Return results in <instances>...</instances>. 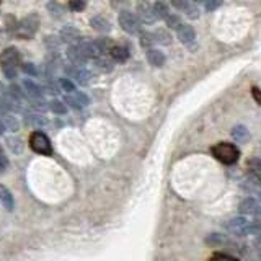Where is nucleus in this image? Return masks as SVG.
I'll use <instances>...</instances> for the list:
<instances>
[{"label": "nucleus", "mask_w": 261, "mask_h": 261, "mask_svg": "<svg viewBox=\"0 0 261 261\" xmlns=\"http://www.w3.org/2000/svg\"><path fill=\"white\" fill-rule=\"evenodd\" d=\"M209 261H240V260L232 256V254H227V253H214Z\"/></svg>", "instance_id": "7c9ffc66"}, {"label": "nucleus", "mask_w": 261, "mask_h": 261, "mask_svg": "<svg viewBox=\"0 0 261 261\" xmlns=\"http://www.w3.org/2000/svg\"><path fill=\"white\" fill-rule=\"evenodd\" d=\"M5 132V124H4V121L0 120V136H2Z\"/></svg>", "instance_id": "a19ab883"}, {"label": "nucleus", "mask_w": 261, "mask_h": 261, "mask_svg": "<svg viewBox=\"0 0 261 261\" xmlns=\"http://www.w3.org/2000/svg\"><path fill=\"white\" fill-rule=\"evenodd\" d=\"M252 95L254 98V102H256L260 106H261V90L258 88V86H253V88H252Z\"/></svg>", "instance_id": "ea45409f"}, {"label": "nucleus", "mask_w": 261, "mask_h": 261, "mask_svg": "<svg viewBox=\"0 0 261 261\" xmlns=\"http://www.w3.org/2000/svg\"><path fill=\"white\" fill-rule=\"evenodd\" d=\"M67 58H69V60L72 62L74 66L77 67H82L84 64L88 59H86V56L84 54L82 48H80L78 44L77 46H70L69 49H67Z\"/></svg>", "instance_id": "ddd939ff"}, {"label": "nucleus", "mask_w": 261, "mask_h": 261, "mask_svg": "<svg viewBox=\"0 0 261 261\" xmlns=\"http://www.w3.org/2000/svg\"><path fill=\"white\" fill-rule=\"evenodd\" d=\"M212 155L219 162H222V164L234 165L235 162L238 160L240 152L234 144H228V142H219V144H216L212 147Z\"/></svg>", "instance_id": "f03ea898"}, {"label": "nucleus", "mask_w": 261, "mask_h": 261, "mask_svg": "<svg viewBox=\"0 0 261 261\" xmlns=\"http://www.w3.org/2000/svg\"><path fill=\"white\" fill-rule=\"evenodd\" d=\"M5 113H10L8 108H7V100H5V95L0 93V114H5Z\"/></svg>", "instance_id": "4c0bfd02"}, {"label": "nucleus", "mask_w": 261, "mask_h": 261, "mask_svg": "<svg viewBox=\"0 0 261 261\" xmlns=\"http://www.w3.org/2000/svg\"><path fill=\"white\" fill-rule=\"evenodd\" d=\"M0 64H2L4 76L14 80L18 76V64H20V52L15 48H7L0 54Z\"/></svg>", "instance_id": "f257e3e1"}, {"label": "nucleus", "mask_w": 261, "mask_h": 261, "mask_svg": "<svg viewBox=\"0 0 261 261\" xmlns=\"http://www.w3.org/2000/svg\"><path fill=\"white\" fill-rule=\"evenodd\" d=\"M23 70L26 72V74H30V76H38V69H36L33 64H24L23 66Z\"/></svg>", "instance_id": "58836bf2"}, {"label": "nucleus", "mask_w": 261, "mask_h": 261, "mask_svg": "<svg viewBox=\"0 0 261 261\" xmlns=\"http://www.w3.org/2000/svg\"><path fill=\"white\" fill-rule=\"evenodd\" d=\"M245 235H261V220H248L240 237H245Z\"/></svg>", "instance_id": "6ab92c4d"}, {"label": "nucleus", "mask_w": 261, "mask_h": 261, "mask_svg": "<svg viewBox=\"0 0 261 261\" xmlns=\"http://www.w3.org/2000/svg\"><path fill=\"white\" fill-rule=\"evenodd\" d=\"M64 103L69 104V106L74 110H82L90 104V98L82 92H76V93H72V95H67L64 98Z\"/></svg>", "instance_id": "6e6552de"}, {"label": "nucleus", "mask_w": 261, "mask_h": 261, "mask_svg": "<svg viewBox=\"0 0 261 261\" xmlns=\"http://www.w3.org/2000/svg\"><path fill=\"white\" fill-rule=\"evenodd\" d=\"M48 10H49V14H51L52 16H56V18H59V16L64 15V8H62L58 2H49L48 4Z\"/></svg>", "instance_id": "c756f323"}, {"label": "nucleus", "mask_w": 261, "mask_h": 261, "mask_svg": "<svg viewBox=\"0 0 261 261\" xmlns=\"http://www.w3.org/2000/svg\"><path fill=\"white\" fill-rule=\"evenodd\" d=\"M60 40L67 42V44H70V46H77L80 44V40H82V36H80V31L77 28H74V26H64L60 30Z\"/></svg>", "instance_id": "9b49d317"}, {"label": "nucleus", "mask_w": 261, "mask_h": 261, "mask_svg": "<svg viewBox=\"0 0 261 261\" xmlns=\"http://www.w3.org/2000/svg\"><path fill=\"white\" fill-rule=\"evenodd\" d=\"M140 44L144 46V48H148V46H152L154 44V38H152V34L150 33H140ZM150 49V48H148Z\"/></svg>", "instance_id": "c9c22d12"}, {"label": "nucleus", "mask_w": 261, "mask_h": 261, "mask_svg": "<svg viewBox=\"0 0 261 261\" xmlns=\"http://www.w3.org/2000/svg\"><path fill=\"white\" fill-rule=\"evenodd\" d=\"M95 64H96L98 69L103 70V72L113 70V59L106 58V56H102V58H98V59L95 60Z\"/></svg>", "instance_id": "a878e982"}, {"label": "nucleus", "mask_w": 261, "mask_h": 261, "mask_svg": "<svg viewBox=\"0 0 261 261\" xmlns=\"http://www.w3.org/2000/svg\"><path fill=\"white\" fill-rule=\"evenodd\" d=\"M166 24H168V28H172V30H178L180 26H182V24H183V22L182 20H180V16H176V15H170L168 18H166Z\"/></svg>", "instance_id": "2f4dec72"}, {"label": "nucleus", "mask_w": 261, "mask_h": 261, "mask_svg": "<svg viewBox=\"0 0 261 261\" xmlns=\"http://www.w3.org/2000/svg\"><path fill=\"white\" fill-rule=\"evenodd\" d=\"M110 56H111V59L116 62H126L129 59V51L124 46H114L111 49Z\"/></svg>", "instance_id": "aec40b11"}, {"label": "nucleus", "mask_w": 261, "mask_h": 261, "mask_svg": "<svg viewBox=\"0 0 261 261\" xmlns=\"http://www.w3.org/2000/svg\"><path fill=\"white\" fill-rule=\"evenodd\" d=\"M7 146H8V148L14 154H22V150H23V142L18 139V138H8L7 139Z\"/></svg>", "instance_id": "c85d7f7f"}, {"label": "nucleus", "mask_w": 261, "mask_h": 261, "mask_svg": "<svg viewBox=\"0 0 261 261\" xmlns=\"http://www.w3.org/2000/svg\"><path fill=\"white\" fill-rule=\"evenodd\" d=\"M248 166H250L252 173H254V175H261V158H250L248 160Z\"/></svg>", "instance_id": "473e14b6"}, {"label": "nucleus", "mask_w": 261, "mask_h": 261, "mask_svg": "<svg viewBox=\"0 0 261 261\" xmlns=\"http://www.w3.org/2000/svg\"><path fill=\"white\" fill-rule=\"evenodd\" d=\"M30 147L31 150L40 154V155H52V146H51V140L49 138L41 132V130H34V132H31L30 136Z\"/></svg>", "instance_id": "20e7f679"}, {"label": "nucleus", "mask_w": 261, "mask_h": 261, "mask_svg": "<svg viewBox=\"0 0 261 261\" xmlns=\"http://www.w3.org/2000/svg\"><path fill=\"white\" fill-rule=\"evenodd\" d=\"M7 166H8V158H7V155L4 154L2 147H0V172H5Z\"/></svg>", "instance_id": "e433bc0d"}, {"label": "nucleus", "mask_w": 261, "mask_h": 261, "mask_svg": "<svg viewBox=\"0 0 261 261\" xmlns=\"http://www.w3.org/2000/svg\"><path fill=\"white\" fill-rule=\"evenodd\" d=\"M147 60L152 67H162L165 64V54L160 51V49H147Z\"/></svg>", "instance_id": "dca6fc26"}, {"label": "nucleus", "mask_w": 261, "mask_h": 261, "mask_svg": "<svg viewBox=\"0 0 261 261\" xmlns=\"http://www.w3.org/2000/svg\"><path fill=\"white\" fill-rule=\"evenodd\" d=\"M24 121H26V124H30V126H33V128H44L48 124L46 118L40 116V114H26L24 116Z\"/></svg>", "instance_id": "412c9836"}, {"label": "nucleus", "mask_w": 261, "mask_h": 261, "mask_svg": "<svg viewBox=\"0 0 261 261\" xmlns=\"http://www.w3.org/2000/svg\"><path fill=\"white\" fill-rule=\"evenodd\" d=\"M90 24H92L93 30L100 31V33H110V31H111V23H110L108 18H104L103 15L93 16L90 20Z\"/></svg>", "instance_id": "f3484780"}, {"label": "nucleus", "mask_w": 261, "mask_h": 261, "mask_svg": "<svg viewBox=\"0 0 261 261\" xmlns=\"http://www.w3.org/2000/svg\"><path fill=\"white\" fill-rule=\"evenodd\" d=\"M85 7H86V2H84V0H72V2H69V8L72 12H82Z\"/></svg>", "instance_id": "72a5a7b5"}, {"label": "nucleus", "mask_w": 261, "mask_h": 261, "mask_svg": "<svg viewBox=\"0 0 261 261\" xmlns=\"http://www.w3.org/2000/svg\"><path fill=\"white\" fill-rule=\"evenodd\" d=\"M40 28V16L31 14L28 16H24L23 20L16 24V36L22 40H30L36 34V31Z\"/></svg>", "instance_id": "7ed1b4c3"}, {"label": "nucleus", "mask_w": 261, "mask_h": 261, "mask_svg": "<svg viewBox=\"0 0 261 261\" xmlns=\"http://www.w3.org/2000/svg\"><path fill=\"white\" fill-rule=\"evenodd\" d=\"M154 12L155 15H157V18H160V20H166L172 14L168 10V5H166L165 2H155L154 4Z\"/></svg>", "instance_id": "4be33fe9"}, {"label": "nucleus", "mask_w": 261, "mask_h": 261, "mask_svg": "<svg viewBox=\"0 0 261 261\" xmlns=\"http://www.w3.org/2000/svg\"><path fill=\"white\" fill-rule=\"evenodd\" d=\"M260 209H261L260 201L254 200V198H246V200H244L238 204V210L242 214H253L254 216Z\"/></svg>", "instance_id": "2eb2a0df"}, {"label": "nucleus", "mask_w": 261, "mask_h": 261, "mask_svg": "<svg viewBox=\"0 0 261 261\" xmlns=\"http://www.w3.org/2000/svg\"><path fill=\"white\" fill-rule=\"evenodd\" d=\"M260 261H261V254H260Z\"/></svg>", "instance_id": "37998d69"}, {"label": "nucleus", "mask_w": 261, "mask_h": 261, "mask_svg": "<svg viewBox=\"0 0 261 261\" xmlns=\"http://www.w3.org/2000/svg\"><path fill=\"white\" fill-rule=\"evenodd\" d=\"M246 219L245 217H234V219L224 222V228H226L227 232L230 234H235V235H242V230H244V227L246 226Z\"/></svg>", "instance_id": "4468645a"}, {"label": "nucleus", "mask_w": 261, "mask_h": 261, "mask_svg": "<svg viewBox=\"0 0 261 261\" xmlns=\"http://www.w3.org/2000/svg\"><path fill=\"white\" fill-rule=\"evenodd\" d=\"M23 88L30 100H42V98H44V95H42V86L34 84L33 80H30V78L23 80Z\"/></svg>", "instance_id": "f8f14e48"}, {"label": "nucleus", "mask_w": 261, "mask_h": 261, "mask_svg": "<svg viewBox=\"0 0 261 261\" xmlns=\"http://www.w3.org/2000/svg\"><path fill=\"white\" fill-rule=\"evenodd\" d=\"M254 216H256V217H258V219H261V209H260V210H258V212H256V214H254Z\"/></svg>", "instance_id": "79ce46f5"}, {"label": "nucleus", "mask_w": 261, "mask_h": 261, "mask_svg": "<svg viewBox=\"0 0 261 261\" xmlns=\"http://www.w3.org/2000/svg\"><path fill=\"white\" fill-rule=\"evenodd\" d=\"M58 84H59V88L60 90H64L67 95H72V93H76V84L72 82L70 78H67V77H62L58 80Z\"/></svg>", "instance_id": "b1692460"}, {"label": "nucleus", "mask_w": 261, "mask_h": 261, "mask_svg": "<svg viewBox=\"0 0 261 261\" xmlns=\"http://www.w3.org/2000/svg\"><path fill=\"white\" fill-rule=\"evenodd\" d=\"M49 110L56 114H66L67 113V104L60 100H51L49 102Z\"/></svg>", "instance_id": "cd10ccee"}, {"label": "nucleus", "mask_w": 261, "mask_h": 261, "mask_svg": "<svg viewBox=\"0 0 261 261\" xmlns=\"http://www.w3.org/2000/svg\"><path fill=\"white\" fill-rule=\"evenodd\" d=\"M64 72L67 74V77H70L76 80L77 84L80 85H88L90 80H92V74L84 69V67H77V66H66L64 67Z\"/></svg>", "instance_id": "423d86ee"}, {"label": "nucleus", "mask_w": 261, "mask_h": 261, "mask_svg": "<svg viewBox=\"0 0 261 261\" xmlns=\"http://www.w3.org/2000/svg\"><path fill=\"white\" fill-rule=\"evenodd\" d=\"M138 14L142 23L146 24H154L157 22V15L154 12V4H148V2H140L138 5Z\"/></svg>", "instance_id": "0eeeda50"}, {"label": "nucleus", "mask_w": 261, "mask_h": 261, "mask_svg": "<svg viewBox=\"0 0 261 261\" xmlns=\"http://www.w3.org/2000/svg\"><path fill=\"white\" fill-rule=\"evenodd\" d=\"M0 202H2V206L7 210H14V206H15L14 194H12L10 190L4 184H0Z\"/></svg>", "instance_id": "a211bd4d"}, {"label": "nucleus", "mask_w": 261, "mask_h": 261, "mask_svg": "<svg viewBox=\"0 0 261 261\" xmlns=\"http://www.w3.org/2000/svg\"><path fill=\"white\" fill-rule=\"evenodd\" d=\"M154 42H160V44H170L172 42V36L164 30H157L155 33H152Z\"/></svg>", "instance_id": "393cba45"}, {"label": "nucleus", "mask_w": 261, "mask_h": 261, "mask_svg": "<svg viewBox=\"0 0 261 261\" xmlns=\"http://www.w3.org/2000/svg\"><path fill=\"white\" fill-rule=\"evenodd\" d=\"M118 22H120L121 28L129 34H140L142 33V26H140L139 18L136 16L132 12L122 10L120 14V16H118Z\"/></svg>", "instance_id": "39448f33"}, {"label": "nucleus", "mask_w": 261, "mask_h": 261, "mask_svg": "<svg viewBox=\"0 0 261 261\" xmlns=\"http://www.w3.org/2000/svg\"><path fill=\"white\" fill-rule=\"evenodd\" d=\"M248 136H250V132H248V129L245 126H235L232 129V138L235 140H238V142H244L248 139Z\"/></svg>", "instance_id": "bb28decb"}, {"label": "nucleus", "mask_w": 261, "mask_h": 261, "mask_svg": "<svg viewBox=\"0 0 261 261\" xmlns=\"http://www.w3.org/2000/svg\"><path fill=\"white\" fill-rule=\"evenodd\" d=\"M219 7H222L220 0H208V2H204V8H206V12H214Z\"/></svg>", "instance_id": "f704fd0d"}, {"label": "nucleus", "mask_w": 261, "mask_h": 261, "mask_svg": "<svg viewBox=\"0 0 261 261\" xmlns=\"http://www.w3.org/2000/svg\"><path fill=\"white\" fill-rule=\"evenodd\" d=\"M176 36H178V40L186 46H192L194 44V41H196V31H194V28L191 26V24L183 23L182 26L176 30Z\"/></svg>", "instance_id": "9d476101"}, {"label": "nucleus", "mask_w": 261, "mask_h": 261, "mask_svg": "<svg viewBox=\"0 0 261 261\" xmlns=\"http://www.w3.org/2000/svg\"><path fill=\"white\" fill-rule=\"evenodd\" d=\"M4 116V124H5V129L12 130V132H16L18 129H20V122H18L16 118L12 114V113H5L2 114Z\"/></svg>", "instance_id": "5701e85b"}, {"label": "nucleus", "mask_w": 261, "mask_h": 261, "mask_svg": "<svg viewBox=\"0 0 261 261\" xmlns=\"http://www.w3.org/2000/svg\"><path fill=\"white\" fill-rule=\"evenodd\" d=\"M173 7L178 8L182 14H184L191 20H196V18H200V8H198V5L194 2H190V0H183V2H173Z\"/></svg>", "instance_id": "1a4fd4ad"}]
</instances>
